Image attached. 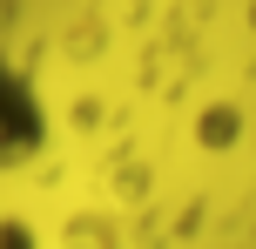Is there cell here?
I'll use <instances>...</instances> for the list:
<instances>
[{
    "mask_svg": "<svg viewBox=\"0 0 256 249\" xmlns=\"http://www.w3.org/2000/svg\"><path fill=\"white\" fill-rule=\"evenodd\" d=\"M40 148H48V101L27 81V67L0 54V175L40 162Z\"/></svg>",
    "mask_w": 256,
    "mask_h": 249,
    "instance_id": "cell-1",
    "label": "cell"
}]
</instances>
